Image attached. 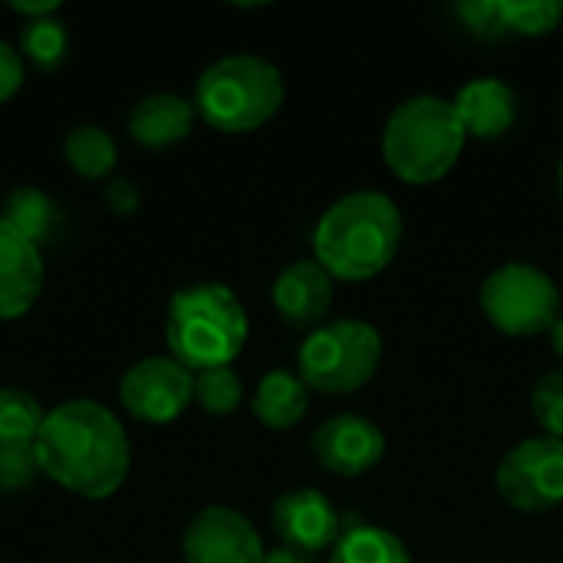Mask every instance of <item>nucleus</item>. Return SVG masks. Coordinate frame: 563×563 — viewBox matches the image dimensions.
Here are the masks:
<instances>
[{"label":"nucleus","instance_id":"obj_1","mask_svg":"<svg viewBox=\"0 0 563 563\" xmlns=\"http://www.w3.org/2000/svg\"><path fill=\"white\" fill-rule=\"evenodd\" d=\"M33 449L40 475L86 501L112 498L132 468L125 426L112 409L92 399H73L49 409Z\"/></svg>","mask_w":563,"mask_h":563},{"label":"nucleus","instance_id":"obj_2","mask_svg":"<svg viewBox=\"0 0 563 563\" xmlns=\"http://www.w3.org/2000/svg\"><path fill=\"white\" fill-rule=\"evenodd\" d=\"M402 244V214L383 191H353L333 201L313 228L317 264L333 280L383 274Z\"/></svg>","mask_w":563,"mask_h":563},{"label":"nucleus","instance_id":"obj_3","mask_svg":"<svg viewBox=\"0 0 563 563\" xmlns=\"http://www.w3.org/2000/svg\"><path fill=\"white\" fill-rule=\"evenodd\" d=\"M247 310L224 284H191L168 300V356L191 373L231 366L247 343Z\"/></svg>","mask_w":563,"mask_h":563},{"label":"nucleus","instance_id":"obj_4","mask_svg":"<svg viewBox=\"0 0 563 563\" xmlns=\"http://www.w3.org/2000/svg\"><path fill=\"white\" fill-rule=\"evenodd\" d=\"M465 139V125L449 99L412 96L386 122L383 158L406 185H432L455 168Z\"/></svg>","mask_w":563,"mask_h":563},{"label":"nucleus","instance_id":"obj_5","mask_svg":"<svg viewBox=\"0 0 563 563\" xmlns=\"http://www.w3.org/2000/svg\"><path fill=\"white\" fill-rule=\"evenodd\" d=\"M284 106L280 69L254 53L214 59L195 86V112L228 135H244L267 125Z\"/></svg>","mask_w":563,"mask_h":563},{"label":"nucleus","instance_id":"obj_6","mask_svg":"<svg viewBox=\"0 0 563 563\" xmlns=\"http://www.w3.org/2000/svg\"><path fill=\"white\" fill-rule=\"evenodd\" d=\"M383 363V336L366 320H327L297 353L300 379L313 393L346 396L363 389Z\"/></svg>","mask_w":563,"mask_h":563},{"label":"nucleus","instance_id":"obj_7","mask_svg":"<svg viewBox=\"0 0 563 563\" xmlns=\"http://www.w3.org/2000/svg\"><path fill=\"white\" fill-rule=\"evenodd\" d=\"M482 310L495 330L505 336H538L551 333L561 317V290L558 284L538 271L534 264L511 261L492 271L482 284Z\"/></svg>","mask_w":563,"mask_h":563},{"label":"nucleus","instance_id":"obj_8","mask_svg":"<svg viewBox=\"0 0 563 563\" xmlns=\"http://www.w3.org/2000/svg\"><path fill=\"white\" fill-rule=\"evenodd\" d=\"M498 492L508 508L544 515L563 505V439L534 435L518 442L498 465Z\"/></svg>","mask_w":563,"mask_h":563},{"label":"nucleus","instance_id":"obj_9","mask_svg":"<svg viewBox=\"0 0 563 563\" xmlns=\"http://www.w3.org/2000/svg\"><path fill=\"white\" fill-rule=\"evenodd\" d=\"M122 409L145 426H172L195 402V373L172 356H145L119 379Z\"/></svg>","mask_w":563,"mask_h":563},{"label":"nucleus","instance_id":"obj_10","mask_svg":"<svg viewBox=\"0 0 563 563\" xmlns=\"http://www.w3.org/2000/svg\"><path fill=\"white\" fill-rule=\"evenodd\" d=\"M313 459L323 472L340 478H360L373 472L386 455V435L376 422L356 412L330 416L310 439Z\"/></svg>","mask_w":563,"mask_h":563},{"label":"nucleus","instance_id":"obj_11","mask_svg":"<svg viewBox=\"0 0 563 563\" xmlns=\"http://www.w3.org/2000/svg\"><path fill=\"white\" fill-rule=\"evenodd\" d=\"M264 554L254 525L231 508L198 511L181 534L185 563H264Z\"/></svg>","mask_w":563,"mask_h":563},{"label":"nucleus","instance_id":"obj_12","mask_svg":"<svg viewBox=\"0 0 563 563\" xmlns=\"http://www.w3.org/2000/svg\"><path fill=\"white\" fill-rule=\"evenodd\" d=\"M271 525H274L277 538L284 541V548L303 551L310 558L327 548H336V541L346 531L340 511L317 488L284 492L271 508Z\"/></svg>","mask_w":563,"mask_h":563},{"label":"nucleus","instance_id":"obj_13","mask_svg":"<svg viewBox=\"0 0 563 563\" xmlns=\"http://www.w3.org/2000/svg\"><path fill=\"white\" fill-rule=\"evenodd\" d=\"M271 303L287 327L313 333L327 323V313L333 307V277L317 264V257L294 261L277 274L271 287Z\"/></svg>","mask_w":563,"mask_h":563},{"label":"nucleus","instance_id":"obj_14","mask_svg":"<svg viewBox=\"0 0 563 563\" xmlns=\"http://www.w3.org/2000/svg\"><path fill=\"white\" fill-rule=\"evenodd\" d=\"M43 251L0 221V320L26 317L43 294Z\"/></svg>","mask_w":563,"mask_h":563},{"label":"nucleus","instance_id":"obj_15","mask_svg":"<svg viewBox=\"0 0 563 563\" xmlns=\"http://www.w3.org/2000/svg\"><path fill=\"white\" fill-rule=\"evenodd\" d=\"M455 112L472 139H501L518 122V92L498 76H478L455 96Z\"/></svg>","mask_w":563,"mask_h":563},{"label":"nucleus","instance_id":"obj_16","mask_svg":"<svg viewBox=\"0 0 563 563\" xmlns=\"http://www.w3.org/2000/svg\"><path fill=\"white\" fill-rule=\"evenodd\" d=\"M195 102L175 92H152L139 99L129 112V139L145 148H172L185 142L195 129Z\"/></svg>","mask_w":563,"mask_h":563},{"label":"nucleus","instance_id":"obj_17","mask_svg":"<svg viewBox=\"0 0 563 563\" xmlns=\"http://www.w3.org/2000/svg\"><path fill=\"white\" fill-rule=\"evenodd\" d=\"M251 409H254L257 422L267 426V429H274V432L294 429L307 416V409H310V386L300 379V373L271 369L257 383L254 399H251Z\"/></svg>","mask_w":563,"mask_h":563},{"label":"nucleus","instance_id":"obj_18","mask_svg":"<svg viewBox=\"0 0 563 563\" xmlns=\"http://www.w3.org/2000/svg\"><path fill=\"white\" fill-rule=\"evenodd\" d=\"M0 221L43 251L59 234L63 211H59V205L46 191H40L33 185H20V188H13L7 195Z\"/></svg>","mask_w":563,"mask_h":563},{"label":"nucleus","instance_id":"obj_19","mask_svg":"<svg viewBox=\"0 0 563 563\" xmlns=\"http://www.w3.org/2000/svg\"><path fill=\"white\" fill-rule=\"evenodd\" d=\"M63 158L66 165L79 175V178H89V181H99L106 178L115 162H119V145L115 139L109 135V129L102 125H76L69 129L66 142H63Z\"/></svg>","mask_w":563,"mask_h":563},{"label":"nucleus","instance_id":"obj_20","mask_svg":"<svg viewBox=\"0 0 563 563\" xmlns=\"http://www.w3.org/2000/svg\"><path fill=\"white\" fill-rule=\"evenodd\" d=\"M330 563H412L409 548L386 528L350 525L333 548Z\"/></svg>","mask_w":563,"mask_h":563},{"label":"nucleus","instance_id":"obj_21","mask_svg":"<svg viewBox=\"0 0 563 563\" xmlns=\"http://www.w3.org/2000/svg\"><path fill=\"white\" fill-rule=\"evenodd\" d=\"M20 53H23V59H30L40 69H59L66 53H69L66 23L56 13L53 16H40V20H23Z\"/></svg>","mask_w":563,"mask_h":563},{"label":"nucleus","instance_id":"obj_22","mask_svg":"<svg viewBox=\"0 0 563 563\" xmlns=\"http://www.w3.org/2000/svg\"><path fill=\"white\" fill-rule=\"evenodd\" d=\"M46 422L43 406L26 389H0V442L33 445Z\"/></svg>","mask_w":563,"mask_h":563},{"label":"nucleus","instance_id":"obj_23","mask_svg":"<svg viewBox=\"0 0 563 563\" xmlns=\"http://www.w3.org/2000/svg\"><path fill=\"white\" fill-rule=\"evenodd\" d=\"M244 399L241 376L231 366L195 373V406L208 416H231Z\"/></svg>","mask_w":563,"mask_h":563},{"label":"nucleus","instance_id":"obj_24","mask_svg":"<svg viewBox=\"0 0 563 563\" xmlns=\"http://www.w3.org/2000/svg\"><path fill=\"white\" fill-rule=\"evenodd\" d=\"M505 30L518 36H548L561 26V0H501Z\"/></svg>","mask_w":563,"mask_h":563},{"label":"nucleus","instance_id":"obj_25","mask_svg":"<svg viewBox=\"0 0 563 563\" xmlns=\"http://www.w3.org/2000/svg\"><path fill=\"white\" fill-rule=\"evenodd\" d=\"M531 416L544 429V435L563 439V369H551L534 383Z\"/></svg>","mask_w":563,"mask_h":563},{"label":"nucleus","instance_id":"obj_26","mask_svg":"<svg viewBox=\"0 0 563 563\" xmlns=\"http://www.w3.org/2000/svg\"><path fill=\"white\" fill-rule=\"evenodd\" d=\"M40 475L36 449L26 442H0V492L30 488Z\"/></svg>","mask_w":563,"mask_h":563},{"label":"nucleus","instance_id":"obj_27","mask_svg":"<svg viewBox=\"0 0 563 563\" xmlns=\"http://www.w3.org/2000/svg\"><path fill=\"white\" fill-rule=\"evenodd\" d=\"M455 16L465 23L468 33H475L482 40L508 36L505 16H501V0H465V3L455 7Z\"/></svg>","mask_w":563,"mask_h":563},{"label":"nucleus","instance_id":"obj_28","mask_svg":"<svg viewBox=\"0 0 563 563\" xmlns=\"http://www.w3.org/2000/svg\"><path fill=\"white\" fill-rule=\"evenodd\" d=\"M23 89V56L0 40V102L13 99Z\"/></svg>","mask_w":563,"mask_h":563},{"label":"nucleus","instance_id":"obj_29","mask_svg":"<svg viewBox=\"0 0 563 563\" xmlns=\"http://www.w3.org/2000/svg\"><path fill=\"white\" fill-rule=\"evenodd\" d=\"M139 205H142V191H139L135 181H129V178L109 181V188H106V208H109L112 214L129 218V214L139 211Z\"/></svg>","mask_w":563,"mask_h":563},{"label":"nucleus","instance_id":"obj_30","mask_svg":"<svg viewBox=\"0 0 563 563\" xmlns=\"http://www.w3.org/2000/svg\"><path fill=\"white\" fill-rule=\"evenodd\" d=\"M10 10L20 13L23 20H40V16H53L59 3L56 0H10Z\"/></svg>","mask_w":563,"mask_h":563},{"label":"nucleus","instance_id":"obj_31","mask_svg":"<svg viewBox=\"0 0 563 563\" xmlns=\"http://www.w3.org/2000/svg\"><path fill=\"white\" fill-rule=\"evenodd\" d=\"M264 563H317L310 554L303 551H294V548H274L264 554Z\"/></svg>","mask_w":563,"mask_h":563},{"label":"nucleus","instance_id":"obj_32","mask_svg":"<svg viewBox=\"0 0 563 563\" xmlns=\"http://www.w3.org/2000/svg\"><path fill=\"white\" fill-rule=\"evenodd\" d=\"M551 350L563 360V313L554 320V327H551Z\"/></svg>","mask_w":563,"mask_h":563},{"label":"nucleus","instance_id":"obj_33","mask_svg":"<svg viewBox=\"0 0 563 563\" xmlns=\"http://www.w3.org/2000/svg\"><path fill=\"white\" fill-rule=\"evenodd\" d=\"M558 188H561V198H563V155H561V165H558Z\"/></svg>","mask_w":563,"mask_h":563}]
</instances>
